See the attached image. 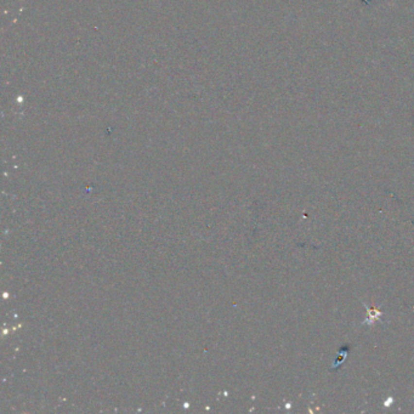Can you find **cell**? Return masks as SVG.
Masks as SVG:
<instances>
[{"label": "cell", "instance_id": "1", "mask_svg": "<svg viewBox=\"0 0 414 414\" xmlns=\"http://www.w3.org/2000/svg\"><path fill=\"white\" fill-rule=\"evenodd\" d=\"M366 310H367V312H368V317H367V320L364 321L363 323L372 326V325H374L377 321L381 320V316H383L381 311L377 310L376 308H367V306H366Z\"/></svg>", "mask_w": 414, "mask_h": 414}]
</instances>
